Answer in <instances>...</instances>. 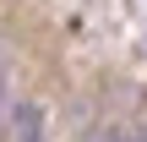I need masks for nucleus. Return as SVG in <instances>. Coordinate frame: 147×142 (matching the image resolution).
Returning <instances> with one entry per match:
<instances>
[{
    "instance_id": "nucleus-1",
    "label": "nucleus",
    "mask_w": 147,
    "mask_h": 142,
    "mask_svg": "<svg viewBox=\"0 0 147 142\" xmlns=\"http://www.w3.org/2000/svg\"><path fill=\"white\" fill-rule=\"evenodd\" d=\"M16 131H22V142H38V109H22L16 115Z\"/></svg>"
},
{
    "instance_id": "nucleus-2",
    "label": "nucleus",
    "mask_w": 147,
    "mask_h": 142,
    "mask_svg": "<svg viewBox=\"0 0 147 142\" xmlns=\"http://www.w3.org/2000/svg\"><path fill=\"white\" fill-rule=\"evenodd\" d=\"M0 131H5V99H0Z\"/></svg>"
}]
</instances>
